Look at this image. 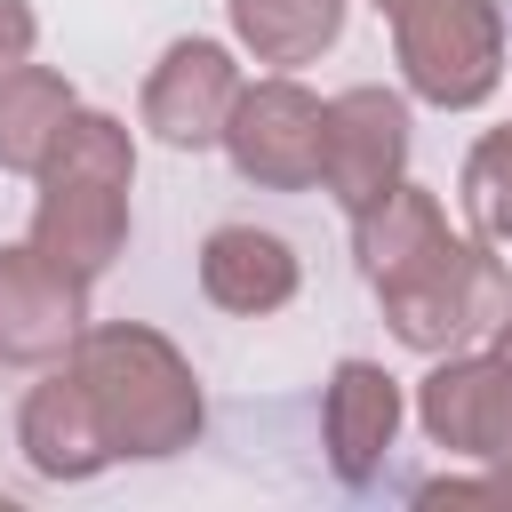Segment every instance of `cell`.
Instances as JSON below:
<instances>
[{
    "label": "cell",
    "mask_w": 512,
    "mask_h": 512,
    "mask_svg": "<svg viewBox=\"0 0 512 512\" xmlns=\"http://www.w3.org/2000/svg\"><path fill=\"white\" fill-rule=\"evenodd\" d=\"M64 368L88 384L96 424L112 440V464H168L208 432V392L176 336L144 320H88Z\"/></svg>",
    "instance_id": "6da1fadb"
},
{
    "label": "cell",
    "mask_w": 512,
    "mask_h": 512,
    "mask_svg": "<svg viewBox=\"0 0 512 512\" xmlns=\"http://www.w3.org/2000/svg\"><path fill=\"white\" fill-rule=\"evenodd\" d=\"M40 200H32V248L48 264H64L72 280H104L128 248V192H136V136L120 112H96L80 104L56 136V152L40 160Z\"/></svg>",
    "instance_id": "7a4b0ae2"
},
{
    "label": "cell",
    "mask_w": 512,
    "mask_h": 512,
    "mask_svg": "<svg viewBox=\"0 0 512 512\" xmlns=\"http://www.w3.org/2000/svg\"><path fill=\"white\" fill-rule=\"evenodd\" d=\"M392 64L400 88L432 112H480L504 88V40L512 16L504 0H392Z\"/></svg>",
    "instance_id": "3957f363"
},
{
    "label": "cell",
    "mask_w": 512,
    "mask_h": 512,
    "mask_svg": "<svg viewBox=\"0 0 512 512\" xmlns=\"http://www.w3.org/2000/svg\"><path fill=\"white\" fill-rule=\"evenodd\" d=\"M376 304H384L392 344L440 360V352H464L472 336H488V328L504 320V304H512V272H504L496 240H480V232H472V240L448 232L432 256H416L400 280H384Z\"/></svg>",
    "instance_id": "277c9868"
},
{
    "label": "cell",
    "mask_w": 512,
    "mask_h": 512,
    "mask_svg": "<svg viewBox=\"0 0 512 512\" xmlns=\"http://www.w3.org/2000/svg\"><path fill=\"white\" fill-rule=\"evenodd\" d=\"M320 136H328V96H312L296 72H264V80H240L216 152L256 192H312L320 184Z\"/></svg>",
    "instance_id": "5b68a950"
},
{
    "label": "cell",
    "mask_w": 512,
    "mask_h": 512,
    "mask_svg": "<svg viewBox=\"0 0 512 512\" xmlns=\"http://www.w3.org/2000/svg\"><path fill=\"white\" fill-rule=\"evenodd\" d=\"M416 424L432 448L464 464H512V360L488 352H440L416 384Z\"/></svg>",
    "instance_id": "8992f818"
},
{
    "label": "cell",
    "mask_w": 512,
    "mask_h": 512,
    "mask_svg": "<svg viewBox=\"0 0 512 512\" xmlns=\"http://www.w3.org/2000/svg\"><path fill=\"white\" fill-rule=\"evenodd\" d=\"M408 176V96L400 88H344L328 96V136H320V192L352 216L376 192H392Z\"/></svg>",
    "instance_id": "52a82bcc"
},
{
    "label": "cell",
    "mask_w": 512,
    "mask_h": 512,
    "mask_svg": "<svg viewBox=\"0 0 512 512\" xmlns=\"http://www.w3.org/2000/svg\"><path fill=\"white\" fill-rule=\"evenodd\" d=\"M232 96H240V56L224 40H168L160 64L144 72V96H136V120L168 144V152H216L224 120H232Z\"/></svg>",
    "instance_id": "ba28073f"
},
{
    "label": "cell",
    "mask_w": 512,
    "mask_h": 512,
    "mask_svg": "<svg viewBox=\"0 0 512 512\" xmlns=\"http://www.w3.org/2000/svg\"><path fill=\"white\" fill-rule=\"evenodd\" d=\"M88 328V280L48 264L32 240L0 248V368H56Z\"/></svg>",
    "instance_id": "9c48e42d"
},
{
    "label": "cell",
    "mask_w": 512,
    "mask_h": 512,
    "mask_svg": "<svg viewBox=\"0 0 512 512\" xmlns=\"http://www.w3.org/2000/svg\"><path fill=\"white\" fill-rule=\"evenodd\" d=\"M400 416H408V400H400V376L384 360H336L328 392H320V448H328L336 480L368 488L400 440Z\"/></svg>",
    "instance_id": "30bf717a"
},
{
    "label": "cell",
    "mask_w": 512,
    "mask_h": 512,
    "mask_svg": "<svg viewBox=\"0 0 512 512\" xmlns=\"http://www.w3.org/2000/svg\"><path fill=\"white\" fill-rule=\"evenodd\" d=\"M16 456H24L40 480H56V488L112 472V440H104V424H96V400H88V384H80L64 360L40 368V384L16 400Z\"/></svg>",
    "instance_id": "8fae6325"
},
{
    "label": "cell",
    "mask_w": 512,
    "mask_h": 512,
    "mask_svg": "<svg viewBox=\"0 0 512 512\" xmlns=\"http://www.w3.org/2000/svg\"><path fill=\"white\" fill-rule=\"evenodd\" d=\"M296 288H304V256H296L280 232H264V224H216V232L200 240V296H208L216 312L264 320V312H280Z\"/></svg>",
    "instance_id": "7c38bea8"
},
{
    "label": "cell",
    "mask_w": 512,
    "mask_h": 512,
    "mask_svg": "<svg viewBox=\"0 0 512 512\" xmlns=\"http://www.w3.org/2000/svg\"><path fill=\"white\" fill-rule=\"evenodd\" d=\"M448 240V208H440V192H424V184H392V192H376L368 208H352V264H360V280L368 288H384V280H400L416 256H432Z\"/></svg>",
    "instance_id": "4fadbf2b"
},
{
    "label": "cell",
    "mask_w": 512,
    "mask_h": 512,
    "mask_svg": "<svg viewBox=\"0 0 512 512\" xmlns=\"http://www.w3.org/2000/svg\"><path fill=\"white\" fill-rule=\"evenodd\" d=\"M344 16H352V0H224L232 48L256 56V64H272V72L320 64L344 40Z\"/></svg>",
    "instance_id": "5bb4252c"
},
{
    "label": "cell",
    "mask_w": 512,
    "mask_h": 512,
    "mask_svg": "<svg viewBox=\"0 0 512 512\" xmlns=\"http://www.w3.org/2000/svg\"><path fill=\"white\" fill-rule=\"evenodd\" d=\"M80 112V88L56 64H8L0 72V168L8 176H40V160L56 152L64 120Z\"/></svg>",
    "instance_id": "9a60e30c"
},
{
    "label": "cell",
    "mask_w": 512,
    "mask_h": 512,
    "mask_svg": "<svg viewBox=\"0 0 512 512\" xmlns=\"http://www.w3.org/2000/svg\"><path fill=\"white\" fill-rule=\"evenodd\" d=\"M456 208L480 240H512V128H488L472 152H464V176H456Z\"/></svg>",
    "instance_id": "2e32d148"
},
{
    "label": "cell",
    "mask_w": 512,
    "mask_h": 512,
    "mask_svg": "<svg viewBox=\"0 0 512 512\" xmlns=\"http://www.w3.org/2000/svg\"><path fill=\"white\" fill-rule=\"evenodd\" d=\"M32 48H40V16H32V0H0V72L24 64Z\"/></svg>",
    "instance_id": "e0dca14e"
},
{
    "label": "cell",
    "mask_w": 512,
    "mask_h": 512,
    "mask_svg": "<svg viewBox=\"0 0 512 512\" xmlns=\"http://www.w3.org/2000/svg\"><path fill=\"white\" fill-rule=\"evenodd\" d=\"M488 344H496V352H504V360H512V304H504V320H496V328H488Z\"/></svg>",
    "instance_id": "ac0fdd59"
},
{
    "label": "cell",
    "mask_w": 512,
    "mask_h": 512,
    "mask_svg": "<svg viewBox=\"0 0 512 512\" xmlns=\"http://www.w3.org/2000/svg\"><path fill=\"white\" fill-rule=\"evenodd\" d=\"M368 8H376V16H384V8H392V0H368Z\"/></svg>",
    "instance_id": "d6986e66"
}]
</instances>
